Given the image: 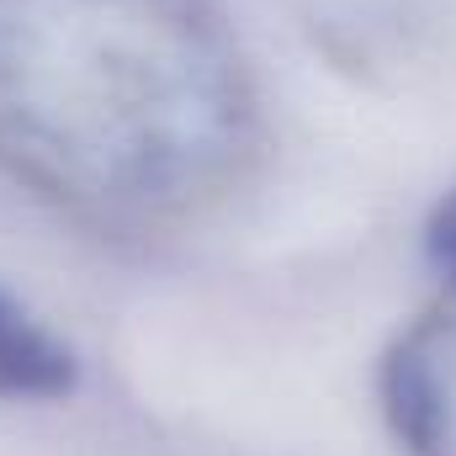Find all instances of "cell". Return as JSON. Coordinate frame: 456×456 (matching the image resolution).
I'll return each mask as SVG.
<instances>
[{
	"label": "cell",
	"mask_w": 456,
	"mask_h": 456,
	"mask_svg": "<svg viewBox=\"0 0 456 456\" xmlns=\"http://www.w3.org/2000/svg\"><path fill=\"white\" fill-rule=\"evenodd\" d=\"M260 154V86L218 0H0V175L75 224H202Z\"/></svg>",
	"instance_id": "cell-1"
},
{
	"label": "cell",
	"mask_w": 456,
	"mask_h": 456,
	"mask_svg": "<svg viewBox=\"0 0 456 456\" xmlns=\"http://www.w3.org/2000/svg\"><path fill=\"white\" fill-rule=\"evenodd\" d=\"M382 414L409 456H456V281L382 355Z\"/></svg>",
	"instance_id": "cell-2"
},
{
	"label": "cell",
	"mask_w": 456,
	"mask_h": 456,
	"mask_svg": "<svg viewBox=\"0 0 456 456\" xmlns=\"http://www.w3.org/2000/svg\"><path fill=\"white\" fill-rule=\"evenodd\" d=\"M80 382V355L32 308L0 292V398H64Z\"/></svg>",
	"instance_id": "cell-3"
},
{
	"label": "cell",
	"mask_w": 456,
	"mask_h": 456,
	"mask_svg": "<svg viewBox=\"0 0 456 456\" xmlns=\"http://www.w3.org/2000/svg\"><path fill=\"white\" fill-rule=\"evenodd\" d=\"M425 255H430L436 271H446L456 281V191L441 197L430 208V218H425Z\"/></svg>",
	"instance_id": "cell-4"
}]
</instances>
